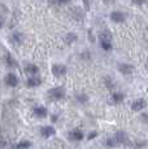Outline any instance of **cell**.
<instances>
[{
    "label": "cell",
    "mask_w": 148,
    "mask_h": 149,
    "mask_svg": "<svg viewBox=\"0 0 148 149\" xmlns=\"http://www.w3.org/2000/svg\"><path fill=\"white\" fill-rule=\"evenodd\" d=\"M112 36H110L109 31H104L100 34V45L103 47V49L105 51H110L112 49V42H110Z\"/></svg>",
    "instance_id": "1"
},
{
    "label": "cell",
    "mask_w": 148,
    "mask_h": 149,
    "mask_svg": "<svg viewBox=\"0 0 148 149\" xmlns=\"http://www.w3.org/2000/svg\"><path fill=\"white\" fill-rule=\"evenodd\" d=\"M50 96L52 97L53 100H61V99H64L65 97V92H64V90L62 88H53V90H51V92H50Z\"/></svg>",
    "instance_id": "2"
},
{
    "label": "cell",
    "mask_w": 148,
    "mask_h": 149,
    "mask_svg": "<svg viewBox=\"0 0 148 149\" xmlns=\"http://www.w3.org/2000/svg\"><path fill=\"white\" fill-rule=\"evenodd\" d=\"M55 134H56V130L52 127V126H44V127L40 128V135L43 137H45V139L53 136Z\"/></svg>",
    "instance_id": "3"
},
{
    "label": "cell",
    "mask_w": 148,
    "mask_h": 149,
    "mask_svg": "<svg viewBox=\"0 0 148 149\" xmlns=\"http://www.w3.org/2000/svg\"><path fill=\"white\" fill-rule=\"evenodd\" d=\"M146 105H147L146 100L139 99V100H136V101H134V102H133L131 109H133V110H135V111H139V110H143V109L146 108Z\"/></svg>",
    "instance_id": "4"
},
{
    "label": "cell",
    "mask_w": 148,
    "mask_h": 149,
    "mask_svg": "<svg viewBox=\"0 0 148 149\" xmlns=\"http://www.w3.org/2000/svg\"><path fill=\"white\" fill-rule=\"evenodd\" d=\"M69 137L72 140H74V141H81V140L84 137V135L81 130H73L72 132L69 134Z\"/></svg>",
    "instance_id": "5"
},
{
    "label": "cell",
    "mask_w": 148,
    "mask_h": 149,
    "mask_svg": "<svg viewBox=\"0 0 148 149\" xmlns=\"http://www.w3.org/2000/svg\"><path fill=\"white\" fill-rule=\"evenodd\" d=\"M110 18H112V21H114V22H122V21H125V18H126V14L122 13V12H112L110 13Z\"/></svg>",
    "instance_id": "6"
},
{
    "label": "cell",
    "mask_w": 148,
    "mask_h": 149,
    "mask_svg": "<svg viewBox=\"0 0 148 149\" xmlns=\"http://www.w3.org/2000/svg\"><path fill=\"white\" fill-rule=\"evenodd\" d=\"M116 141V144H125V143H127V137H126V134L122 132V131H119V132L116 134V136L113 137Z\"/></svg>",
    "instance_id": "7"
},
{
    "label": "cell",
    "mask_w": 148,
    "mask_h": 149,
    "mask_svg": "<svg viewBox=\"0 0 148 149\" xmlns=\"http://www.w3.org/2000/svg\"><path fill=\"white\" fill-rule=\"evenodd\" d=\"M65 73H66V68H65L64 65H55V66H53V74H55L56 77L64 75Z\"/></svg>",
    "instance_id": "8"
},
{
    "label": "cell",
    "mask_w": 148,
    "mask_h": 149,
    "mask_svg": "<svg viewBox=\"0 0 148 149\" xmlns=\"http://www.w3.org/2000/svg\"><path fill=\"white\" fill-rule=\"evenodd\" d=\"M34 113H35V116L38 117V118H45V117H47V109L43 107H38L34 109Z\"/></svg>",
    "instance_id": "9"
},
{
    "label": "cell",
    "mask_w": 148,
    "mask_h": 149,
    "mask_svg": "<svg viewBox=\"0 0 148 149\" xmlns=\"http://www.w3.org/2000/svg\"><path fill=\"white\" fill-rule=\"evenodd\" d=\"M118 69L122 74H130V73H133V70H134V68L131 66V65H126V64L118 65Z\"/></svg>",
    "instance_id": "10"
},
{
    "label": "cell",
    "mask_w": 148,
    "mask_h": 149,
    "mask_svg": "<svg viewBox=\"0 0 148 149\" xmlns=\"http://www.w3.org/2000/svg\"><path fill=\"white\" fill-rule=\"evenodd\" d=\"M5 81H7V84L10 86V87L17 86V77L15 75V74H8L7 78H5Z\"/></svg>",
    "instance_id": "11"
},
{
    "label": "cell",
    "mask_w": 148,
    "mask_h": 149,
    "mask_svg": "<svg viewBox=\"0 0 148 149\" xmlns=\"http://www.w3.org/2000/svg\"><path fill=\"white\" fill-rule=\"evenodd\" d=\"M31 147V143L29 140H24V141H20L15 145V149H29Z\"/></svg>",
    "instance_id": "12"
},
{
    "label": "cell",
    "mask_w": 148,
    "mask_h": 149,
    "mask_svg": "<svg viewBox=\"0 0 148 149\" xmlns=\"http://www.w3.org/2000/svg\"><path fill=\"white\" fill-rule=\"evenodd\" d=\"M125 99V95L124 93H119V92H114L112 95V100L113 102H116V104H119V102H122Z\"/></svg>",
    "instance_id": "13"
},
{
    "label": "cell",
    "mask_w": 148,
    "mask_h": 149,
    "mask_svg": "<svg viewBox=\"0 0 148 149\" xmlns=\"http://www.w3.org/2000/svg\"><path fill=\"white\" fill-rule=\"evenodd\" d=\"M40 81L39 79H29V82H27V84L30 86V87H34V86H38Z\"/></svg>",
    "instance_id": "14"
},
{
    "label": "cell",
    "mask_w": 148,
    "mask_h": 149,
    "mask_svg": "<svg viewBox=\"0 0 148 149\" xmlns=\"http://www.w3.org/2000/svg\"><path fill=\"white\" fill-rule=\"evenodd\" d=\"M27 71L35 74V73H38V68H36L35 65H29V66H27Z\"/></svg>",
    "instance_id": "15"
},
{
    "label": "cell",
    "mask_w": 148,
    "mask_h": 149,
    "mask_svg": "<svg viewBox=\"0 0 148 149\" xmlns=\"http://www.w3.org/2000/svg\"><path fill=\"white\" fill-rule=\"evenodd\" d=\"M77 97H78V100H79V101H81V102H86L87 101V97L86 96H84V95H79V96H77Z\"/></svg>",
    "instance_id": "16"
},
{
    "label": "cell",
    "mask_w": 148,
    "mask_h": 149,
    "mask_svg": "<svg viewBox=\"0 0 148 149\" xmlns=\"http://www.w3.org/2000/svg\"><path fill=\"white\" fill-rule=\"evenodd\" d=\"M131 1L134 3V4H136V5H142L143 3H146V0H131Z\"/></svg>",
    "instance_id": "17"
},
{
    "label": "cell",
    "mask_w": 148,
    "mask_h": 149,
    "mask_svg": "<svg viewBox=\"0 0 148 149\" xmlns=\"http://www.w3.org/2000/svg\"><path fill=\"white\" fill-rule=\"evenodd\" d=\"M96 135H98V134H96V132H92V134H90V135H89V140L94 139V137H96Z\"/></svg>",
    "instance_id": "18"
},
{
    "label": "cell",
    "mask_w": 148,
    "mask_h": 149,
    "mask_svg": "<svg viewBox=\"0 0 148 149\" xmlns=\"http://www.w3.org/2000/svg\"><path fill=\"white\" fill-rule=\"evenodd\" d=\"M57 3H60V4H64V3H68V1H70V0H56Z\"/></svg>",
    "instance_id": "19"
},
{
    "label": "cell",
    "mask_w": 148,
    "mask_h": 149,
    "mask_svg": "<svg viewBox=\"0 0 148 149\" xmlns=\"http://www.w3.org/2000/svg\"><path fill=\"white\" fill-rule=\"evenodd\" d=\"M105 1H107V3H108V1H110V0H105ZM112 1H113V0H112Z\"/></svg>",
    "instance_id": "20"
},
{
    "label": "cell",
    "mask_w": 148,
    "mask_h": 149,
    "mask_svg": "<svg viewBox=\"0 0 148 149\" xmlns=\"http://www.w3.org/2000/svg\"><path fill=\"white\" fill-rule=\"evenodd\" d=\"M0 27H1V22H0Z\"/></svg>",
    "instance_id": "21"
}]
</instances>
